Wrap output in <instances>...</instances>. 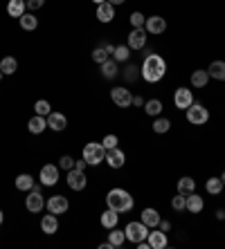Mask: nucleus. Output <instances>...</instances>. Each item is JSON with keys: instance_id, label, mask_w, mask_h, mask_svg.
<instances>
[{"instance_id": "nucleus-18", "label": "nucleus", "mask_w": 225, "mask_h": 249, "mask_svg": "<svg viewBox=\"0 0 225 249\" xmlns=\"http://www.w3.org/2000/svg\"><path fill=\"white\" fill-rule=\"evenodd\" d=\"M147 240H149V247H151V249H165L167 245H169V243H167V233L162 231V229H160V231H149Z\"/></svg>"}, {"instance_id": "nucleus-12", "label": "nucleus", "mask_w": 225, "mask_h": 249, "mask_svg": "<svg viewBox=\"0 0 225 249\" xmlns=\"http://www.w3.org/2000/svg\"><path fill=\"white\" fill-rule=\"evenodd\" d=\"M173 104H176L178 110L189 108V106L194 104V94H191V90H187V88H178L176 94H173Z\"/></svg>"}, {"instance_id": "nucleus-44", "label": "nucleus", "mask_w": 225, "mask_h": 249, "mask_svg": "<svg viewBox=\"0 0 225 249\" xmlns=\"http://www.w3.org/2000/svg\"><path fill=\"white\" fill-rule=\"evenodd\" d=\"M88 166V162L86 160H75V168H79V171H83V168Z\"/></svg>"}, {"instance_id": "nucleus-17", "label": "nucleus", "mask_w": 225, "mask_h": 249, "mask_svg": "<svg viewBox=\"0 0 225 249\" xmlns=\"http://www.w3.org/2000/svg\"><path fill=\"white\" fill-rule=\"evenodd\" d=\"M41 229H43V233H48V236L56 233V231H59V218H56L54 213L43 215V218H41Z\"/></svg>"}, {"instance_id": "nucleus-9", "label": "nucleus", "mask_w": 225, "mask_h": 249, "mask_svg": "<svg viewBox=\"0 0 225 249\" xmlns=\"http://www.w3.org/2000/svg\"><path fill=\"white\" fill-rule=\"evenodd\" d=\"M45 207H48L50 213L61 215V213H65V211L70 209V202H68V197L65 196H52L48 202H45Z\"/></svg>"}, {"instance_id": "nucleus-38", "label": "nucleus", "mask_w": 225, "mask_h": 249, "mask_svg": "<svg viewBox=\"0 0 225 249\" xmlns=\"http://www.w3.org/2000/svg\"><path fill=\"white\" fill-rule=\"evenodd\" d=\"M108 58H111V54H108L104 47H95V52H93V61H95V63L101 65L104 61H108Z\"/></svg>"}, {"instance_id": "nucleus-36", "label": "nucleus", "mask_w": 225, "mask_h": 249, "mask_svg": "<svg viewBox=\"0 0 225 249\" xmlns=\"http://www.w3.org/2000/svg\"><path fill=\"white\" fill-rule=\"evenodd\" d=\"M140 76H142V74H140V68H135V65H129V68L124 70V79L129 83H135Z\"/></svg>"}, {"instance_id": "nucleus-2", "label": "nucleus", "mask_w": 225, "mask_h": 249, "mask_svg": "<svg viewBox=\"0 0 225 249\" xmlns=\"http://www.w3.org/2000/svg\"><path fill=\"white\" fill-rule=\"evenodd\" d=\"M106 204H108V209L117 211V213H129L135 202H133L131 193L124 191V189H111L106 196Z\"/></svg>"}, {"instance_id": "nucleus-43", "label": "nucleus", "mask_w": 225, "mask_h": 249, "mask_svg": "<svg viewBox=\"0 0 225 249\" xmlns=\"http://www.w3.org/2000/svg\"><path fill=\"white\" fill-rule=\"evenodd\" d=\"M25 5H27L30 12H36V9H41V7L45 5V0H25Z\"/></svg>"}, {"instance_id": "nucleus-13", "label": "nucleus", "mask_w": 225, "mask_h": 249, "mask_svg": "<svg viewBox=\"0 0 225 249\" xmlns=\"http://www.w3.org/2000/svg\"><path fill=\"white\" fill-rule=\"evenodd\" d=\"M104 162L111 168H122L126 162V155H124V151H119L117 146H115V148H108L106 151V160H104Z\"/></svg>"}, {"instance_id": "nucleus-49", "label": "nucleus", "mask_w": 225, "mask_h": 249, "mask_svg": "<svg viewBox=\"0 0 225 249\" xmlns=\"http://www.w3.org/2000/svg\"><path fill=\"white\" fill-rule=\"evenodd\" d=\"M108 2H111V5H115V7H117V5H124L126 0H108Z\"/></svg>"}, {"instance_id": "nucleus-30", "label": "nucleus", "mask_w": 225, "mask_h": 249, "mask_svg": "<svg viewBox=\"0 0 225 249\" xmlns=\"http://www.w3.org/2000/svg\"><path fill=\"white\" fill-rule=\"evenodd\" d=\"M0 70H2V74H14V72H16L18 70V61L14 56H5L2 58V61H0Z\"/></svg>"}, {"instance_id": "nucleus-10", "label": "nucleus", "mask_w": 225, "mask_h": 249, "mask_svg": "<svg viewBox=\"0 0 225 249\" xmlns=\"http://www.w3.org/2000/svg\"><path fill=\"white\" fill-rule=\"evenodd\" d=\"M111 99H112V104L119 106V108H129V106H133L131 90H126V88H112V90H111Z\"/></svg>"}, {"instance_id": "nucleus-25", "label": "nucleus", "mask_w": 225, "mask_h": 249, "mask_svg": "<svg viewBox=\"0 0 225 249\" xmlns=\"http://www.w3.org/2000/svg\"><path fill=\"white\" fill-rule=\"evenodd\" d=\"M117 220H119V215H117V211H112V209H106V211L101 213V227H106V229H115Z\"/></svg>"}, {"instance_id": "nucleus-3", "label": "nucleus", "mask_w": 225, "mask_h": 249, "mask_svg": "<svg viewBox=\"0 0 225 249\" xmlns=\"http://www.w3.org/2000/svg\"><path fill=\"white\" fill-rule=\"evenodd\" d=\"M83 160L90 164V166H97L106 160V148L104 144H97V142H90V144L83 146Z\"/></svg>"}, {"instance_id": "nucleus-1", "label": "nucleus", "mask_w": 225, "mask_h": 249, "mask_svg": "<svg viewBox=\"0 0 225 249\" xmlns=\"http://www.w3.org/2000/svg\"><path fill=\"white\" fill-rule=\"evenodd\" d=\"M140 74H142V79L147 83H158L162 81V76L167 74V63L165 58L158 56V54H149L147 58H144L142 68H140Z\"/></svg>"}, {"instance_id": "nucleus-16", "label": "nucleus", "mask_w": 225, "mask_h": 249, "mask_svg": "<svg viewBox=\"0 0 225 249\" xmlns=\"http://www.w3.org/2000/svg\"><path fill=\"white\" fill-rule=\"evenodd\" d=\"M45 119H48V128H52L56 133L65 130V126H68V119H65V115H61V112H50Z\"/></svg>"}, {"instance_id": "nucleus-47", "label": "nucleus", "mask_w": 225, "mask_h": 249, "mask_svg": "<svg viewBox=\"0 0 225 249\" xmlns=\"http://www.w3.org/2000/svg\"><path fill=\"white\" fill-rule=\"evenodd\" d=\"M133 106H144V99L142 97H133Z\"/></svg>"}, {"instance_id": "nucleus-21", "label": "nucleus", "mask_w": 225, "mask_h": 249, "mask_svg": "<svg viewBox=\"0 0 225 249\" xmlns=\"http://www.w3.org/2000/svg\"><path fill=\"white\" fill-rule=\"evenodd\" d=\"M25 9H27L25 0H9V2H7V14L14 18H20L25 14Z\"/></svg>"}, {"instance_id": "nucleus-51", "label": "nucleus", "mask_w": 225, "mask_h": 249, "mask_svg": "<svg viewBox=\"0 0 225 249\" xmlns=\"http://www.w3.org/2000/svg\"><path fill=\"white\" fill-rule=\"evenodd\" d=\"M2 220H5V215H2V211H0V225H2Z\"/></svg>"}, {"instance_id": "nucleus-14", "label": "nucleus", "mask_w": 225, "mask_h": 249, "mask_svg": "<svg viewBox=\"0 0 225 249\" xmlns=\"http://www.w3.org/2000/svg\"><path fill=\"white\" fill-rule=\"evenodd\" d=\"M144 29H147L149 34H165L167 32V20L162 16H151V18H147Z\"/></svg>"}, {"instance_id": "nucleus-37", "label": "nucleus", "mask_w": 225, "mask_h": 249, "mask_svg": "<svg viewBox=\"0 0 225 249\" xmlns=\"http://www.w3.org/2000/svg\"><path fill=\"white\" fill-rule=\"evenodd\" d=\"M34 110H36V115H43V117H48L50 112H52V108H50V104L45 101V99H38L34 104Z\"/></svg>"}, {"instance_id": "nucleus-27", "label": "nucleus", "mask_w": 225, "mask_h": 249, "mask_svg": "<svg viewBox=\"0 0 225 249\" xmlns=\"http://www.w3.org/2000/svg\"><path fill=\"white\" fill-rule=\"evenodd\" d=\"M144 112H147L149 117H158L162 112V101L160 99H149V101H144Z\"/></svg>"}, {"instance_id": "nucleus-53", "label": "nucleus", "mask_w": 225, "mask_h": 249, "mask_svg": "<svg viewBox=\"0 0 225 249\" xmlns=\"http://www.w3.org/2000/svg\"><path fill=\"white\" fill-rule=\"evenodd\" d=\"M0 79H2V70H0Z\"/></svg>"}, {"instance_id": "nucleus-31", "label": "nucleus", "mask_w": 225, "mask_h": 249, "mask_svg": "<svg viewBox=\"0 0 225 249\" xmlns=\"http://www.w3.org/2000/svg\"><path fill=\"white\" fill-rule=\"evenodd\" d=\"M205 191H207L209 196H219V193L223 191V180H221V178H209V180L205 182Z\"/></svg>"}, {"instance_id": "nucleus-29", "label": "nucleus", "mask_w": 225, "mask_h": 249, "mask_svg": "<svg viewBox=\"0 0 225 249\" xmlns=\"http://www.w3.org/2000/svg\"><path fill=\"white\" fill-rule=\"evenodd\" d=\"M18 20H20V27L27 29V32H34V29L38 27V18H36L34 14H27V12H25L23 16L18 18Z\"/></svg>"}, {"instance_id": "nucleus-11", "label": "nucleus", "mask_w": 225, "mask_h": 249, "mask_svg": "<svg viewBox=\"0 0 225 249\" xmlns=\"http://www.w3.org/2000/svg\"><path fill=\"white\" fill-rule=\"evenodd\" d=\"M41 184L43 186H54L56 182H59V166H54V164H45V166L41 168Z\"/></svg>"}, {"instance_id": "nucleus-8", "label": "nucleus", "mask_w": 225, "mask_h": 249, "mask_svg": "<svg viewBox=\"0 0 225 249\" xmlns=\"http://www.w3.org/2000/svg\"><path fill=\"white\" fill-rule=\"evenodd\" d=\"M147 36H149V32L144 27H133L129 34V43H126V45H129L131 50H142V47L147 45Z\"/></svg>"}, {"instance_id": "nucleus-19", "label": "nucleus", "mask_w": 225, "mask_h": 249, "mask_svg": "<svg viewBox=\"0 0 225 249\" xmlns=\"http://www.w3.org/2000/svg\"><path fill=\"white\" fill-rule=\"evenodd\" d=\"M27 128H30L32 135H41L43 130L48 128V119H45L43 115H34L30 122H27Z\"/></svg>"}, {"instance_id": "nucleus-42", "label": "nucleus", "mask_w": 225, "mask_h": 249, "mask_svg": "<svg viewBox=\"0 0 225 249\" xmlns=\"http://www.w3.org/2000/svg\"><path fill=\"white\" fill-rule=\"evenodd\" d=\"M117 142H119V139H117V135H106L101 144H104V148H106V151H108V148H115V146H117Z\"/></svg>"}, {"instance_id": "nucleus-28", "label": "nucleus", "mask_w": 225, "mask_h": 249, "mask_svg": "<svg viewBox=\"0 0 225 249\" xmlns=\"http://www.w3.org/2000/svg\"><path fill=\"white\" fill-rule=\"evenodd\" d=\"M34 178H32L30 173H23V175H18L16 178V189L18 191H32V186H34Z\"/></svg>"}, {"instance_id": "nucleus-26", "label": "nucleus", "mask_w": 225, "mask_h": 249, "mask_svg": "<svg viewBox=\"0 0 225 249\" xmlns=\"http://www.w3.org/2000/svg\"><path fill=\"white\" fill-rule=\"evenodd\" d=\"M207 81H209L207 70H196V72H191V86L194 88H205Z\"/></svg>"}, {"instance_id": "nucleus-24", "label": "nucleus", "mask_w": 225, "mask_h": 249, "mask_svg": "<svg viewBox=\"0 0 225 249\" xmlns=\"http://www.w3.org/2000/svg\"><path fill=\"white\" fill-rule=\"evenodd\" d=\"M117 72H119V68H117V61H115V58H108V61L101 63V74H104V79H115Z\"/></svg>"}, {"instance_id": "nucleus-46", "label": "nucleus", "mask_w": 225, "mask_h": 249, "mask_svg": "<svg viewBox=\"0 0 225 249\" xmlns=\"http://www.w3.org/2000/svg\"><path fill=\"white\" fill-rule=\"evenodd\" d=\"M101 47H104V50H106V52H108V54H111V56H112V52H115V47H112L111 43H104V45H101Z\"/></svg>"}, {"instance_id": "nucleus-48", "label": "nucleus", "mask_w": 225, "mask_h": 249, "mask_svg": "<svg viewBox=\"0 0 225 249\" xmlns=\"http://www.w3.org/2000/svg\"><path fill=\"white\" fill-rule=\"evenodd\" d=\"M216 218H219V220H225V211H223V209H219V211H216Z\"/></svg>"}, {"instance_id": "nucleus-39", "label": "nucleus", "mask_w": 225, "mask_h": 249, "mask_svg": "<svg viewBox=\"0 0 225 249\" xmlns=\"http://www.w3.org/2000/svg\"><path fill=\"white\" fill-rule=\"evenodd\" d=\"M144 23H147V16H144L142 12L131 14V25H133V27H144Z\"/></svg>"}, {"instance_id": "nucleus-23", "label": "nucleus", "mask_w": 225, "mask_h": 249, "mask_svg": "<svg viewBox=\"0 0 225 249\" xmlns=\"http://www.w3.org/2000/svg\"><path fill=\"white\" fill-rule=\"evenodd\" d=\"M160 220H162V218H160V213H158L155 209H144V211H142V222L147 227H151V229L160 225Z\"/></svg>"}, {"instance_id": "nucleus-45", "label": "nucleus", "mask_w": 225, "mask_h": 249, "mask_svg": "<svg viewBox=\"0 0 225 249\" xmlns=\"http://www.w3.org/2000/svg\"><path fill=\"white\" fill-rule=\"evenodd\" d=\"M158 227H160V229H162V231H169V229H171V222H169V220H160V225H158Z\"/></svg>"}, {"instance_id": "nucleus-34", "label": "nucleus", "mask_w": 225, "mask_h": 249, "mask_svg": "<svg viewBox=\"0 0 225 249\" xmlns=\"http://www.w3.org/2000/svg\"><path fill=\"white\" fill-rule=\"evenodd\" d=\"M129 56H131V47L129 45H117L115 47V52H112V58L119 61V63H122V61H129Z\"/></svg>"}, {"instance_id": "nucleus-33", "label": "nucleus", "mask_w": 225, "mask_h": 249, "mask_svg": "<svg viewBox=\"0 0 225 249\" xmlns=\"http://www.w3.org/2000/svg\"><path fill=\"white\" fill-rule=\"evenodd\" d=\"M108 243L112 245V247H122V245L126 243V233L119 231L117 227L115 229H111V236H108Z\"/></svg>"}, {"instance_id": "nucleus-7", "label": "nucleus", "mask_w": 225, "mask_h": 249, "mask_svg": "<svg viewBox=\"0 0 225 249\" xmlns=\"http://www.w3.org/2000/svg\"><path fill=\"white\" fill-rule=\"evenodd\" d=\"M65 180H68V186H70L72 191H83V189H86V184H88L86 173H83V171H79V168H70Z\"/></svg>"}, {"instance_id": "nucleus-35", "label": "nucleus", "mask_w": 225, "mask_h": 249, "mask_svg": "<svg viewBox=\"0 0 225 249\" xmlns=\"http://www.w3.org/2000/svg\"><path fill=\"white\" fill-rule=\"evenodd\" d=\"M169 128H171V122H169L167 117H158V119H155V122H153V130H155V133H158V135L167 133Z\"/></svg>"}, {"instance_id": "nucleus-32", "label": "nucleus", "mask_w": 225, "mask_h": 249, "mask_svg": "<svg viewBox=\"0 0 225 249\" xmlns=\"http://www.w3.org/2000/svg\"><path fill=\"white\" fill-rule=\"evenodd\" d=\"M194 189H196V182L191 180V178H180V180H178V193L189 196V193H194Z\"/></svg>"}, {"instance_id": "nucleus-41", "label": "nucleus", "mask_w": 225, "mask_h": 249, "mask_svg": "<svg viewBox=\"0 0 225 249\" xmlns=\"http://www.w3.org/2000/svg\"><path fill=\"white\" fill-rule=\"evenodd\" d=\"M59 168H65V171H70V168H75V157L63 155V157L59 160Z\"/></svg>"}, {"instance_id": "nucleus-20", "label": "nucleus", "mask_w": 225, "mask_h": 249, "mask_svg": "<svg viewBox=\"0 0 225 249\" xmlns=\"http://www.w3.org/2000/svg\"><path fill=\"white\" fill-rule=\"evenodd\" d=\"M203 207H205V202H203L201 196H196V193H189V196H187V204H185V209H187L189 213H201Z\"/></svg>"}, {"instance_id": "nucleus-15", "label": "nucleus", "mask_w": 225, "mask_h": 249, "mask_svg": "<svg viewBox=\"0 0 225 249\" xmlns=\"http://www.w3.org/2000/svg\"><path fill=\"white\" fill-rule=\"evenodd\" d=\"M97 18H99V23H111L112 18H115V5H111L108 0L97 5Z\"/></svg>"}, {"instance_id": "nucleus-4", "label": "nucleus", "mask_w": 225, "mask_h": 249, "mask_svg": "<svg viewBox=\"0 0 225 249\" xmlns=\"http://www.w3.org/2000/svg\"><path fill=\"white\" fill-rule=\"evenodd\" d=\"M124 233H126V240H131L133 245H137V243H142V240L149 238V227L144 225L142 220L140 222H129L126 229H124Z\"/></svg>"}, {"instance_id": "nucleus-22", "label": "nucleus", "mask_w": 225, "mask_h": 249, "mask_svg": "<svg viewBox=\"0 0 225 249\" xmlns=\"http://www.w3.org/2000/svg\"><path fill=\"white\" fill-rule=\"evenodd\" d=\"M209 79H216V81H225V61H214L207 68Z\"/></svg>"}, {"instance_id": "nucleus-50", "label": "nucleus", "mask_w": 225, "mask_h": 249, "mask_svg": "<svg viewBox=\"0 0 225 249\" xmlns=\"http://www.w3.org/2000/svg\"><path fill=\"white\" fill-rule=\"evenodd\" d=\"M93 2H95V5H101V2H106V0H93Z\"/></svg>"}, {"instance_id": "nucleus-5", "label": "nucleus", "mask_w": 225, "mask_h": 249, "mask_svg": "<svg viewBox=\"0 0 225 249\" xmlns=\"http://www.w3.org/2000/svg\"><path fill=\"white\" fill-rule=\"evenodd\" d=\"M187 122L194 124V126H203V124L209 122V110L203 104H191L187 108Z\"/></svg>"}, {"instance_id": "nucleus-52", "label": "nucleus", "mask_w": 225, "mask_h": 249, "mask_svg": "<svg viewBox=\"0 0 225 249\" xmlns=\"http://www.w3.org/2000/svg\"><path fill=\"white\" fill-rule=\"evenodd\" d=\"M221 180H223V186H225V173H223V175H221Z\"/></svg>"}, {"instance_id": "nucleus-6", "label": "nucleus", "mask_w": 225, "mask_h": 249, "mask_svg": "<svg viewBox=\"0 0 225 249\" xmlns=\"http://www.w3.org/2000/svg\"><path fill=\"white\" fill-rule=\"evenodd\" d=\"M25 207H27L30 213H41L43 209H45V200H43V196H41V186L38 184L32 186L30 196L25 197Z\"/></svg>"}, {"instance_id": "nucleus-40", "label": "nucleus", "mask_w": 225, "mask_h": 249, "mask_svg": "<svg viewBox=\"0 0 225 249\" xmlns=\"http://www.w3.org/2000/svg\"><path fill=\"white\" fill-rule=\"evenodd\" d=\"M185 204H187V196H183V193H178V196L171 200V207L176 209V211H183Z\"/></svg>"}]
</instances>
